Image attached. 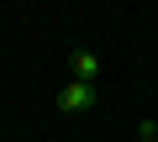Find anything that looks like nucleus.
<instances>
[{"mask_svg":"<svg viewBox=\"0 0 158 142\" xmlns=\"http://www.w3.org/2000/svg\"><path fill=\"white\" fill-rule=\"evenodd\" d=\"M90 105H95V84H79V79H69V84L58 90V111H69V116L90 111Z\"/></svg>","mask_w":158,"mask_h":142,"instance_id":"nucleus-1","label":"nucleus"},{"mask_svg":"<svg viewBox=\"0 0 158 142\" xmlns=\"http://www.w3.org/2000/svg\"><path fill=\"white\" fill-rule=\"evenodd\" d=\"M69 63H74V79H79V84H95V79H100V58H95L90 47H79Z\"/></svg>","mask_w":158,"mask_h":142,"instance_id":"nucleus-2","label":"nucleus"},{"mask_svg":"<svg viewBox=\"0 0 158 142\" xmlns=\"http://www.w3.org/2000/svg\"><path fill=\"white\" fill-rule=\"evenodd\" d=\"M137 142H158V121H142L137 126Z\"/></svg>","mask_w":158,"mask_h":142,"instance_id":"nucleus-3","label":"nucleus"}]
</instances>
